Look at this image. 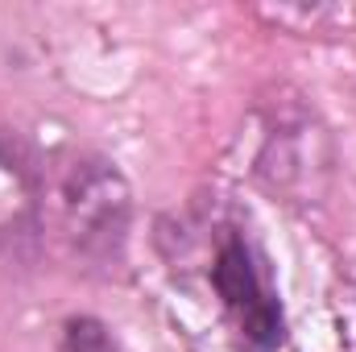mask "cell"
<instances>
[{
    "label": "cell",
    "mask_w": 356,
    "mask_h": 352,
    "mask_svg": "<svg viewBox=\"0 0 356 352\" xmlns=\"http://www.w3.org/2000/svg\"><path fill=\"white\" fill-rule=\"evenodd\" d=\"M207 286L241 352L286 349V303L261 241L245 224H224L207 262Z\"/></svg>",
    "instance_id": "6da1fadb"
},
{
    "label": "cell",
    "mask_w": 356,
    "mask_h": 352,
    "mask_svg": "<svg viewBox=\"0 0 356 352\" xmlns=\"http://www.w3.org/2000/svg\"><path fill=\"white\" fill-rule=\"evenodd\" d=\"M63 352H124L112 328L95 315H71L63 323Z\"/></svg>",
    "instance_id": "277c9868"
},
{
    "label": "cell",
    "mask_w": 356,
    "mask_h": 352,
    "mask_svg": "<svg viewBox=\"0 0 356 352\" xmlns=\"http://www.w3.org/2000/svg\"><path fill=\"white\" fill-rule=\"evenodd\" d=\"M38 207V186L25 166V158L13 145H0V228H21Z\"/></svg>",
    "instance_id": "3957f363"
},
{
    "label": "cell",
    "mask_w": 356,
    "mask_h": 352,
    "mask_svg": "<svg viewBox=\"0 0 356 352\" xmlns=\"http://www.w3.org/2000/svg\"><path fill=\"white\" fill-rule=\"evenodd\" d=\"M58 216L79 262L104 273L124 265L133 228V186L116 170V162L99 154H79L58 178Z\"/></svg>",
    "instance_id": "7a4b0ae2"
}]
</instances>
